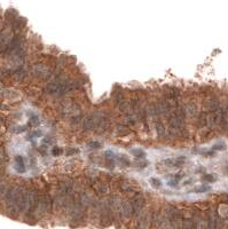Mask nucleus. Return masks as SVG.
<instances>
[{"label": "nucleus", "mask_w": 228, "mask_h": 229, "mask_svg": "<svg viewBox=\"0 0 228 229\" xmlns=\"http://www.w3.org/2000/svg\"><path fill=\"white\" fill-rule=\"evenodd\" d=\"M132 154L137 157V158H139V159H143L144 157H146V152H144L142 149H133Z\"/></svg>", "instance_id": "obj_1"}, {"label": "nucleus", "mask_w": 228, "mask_h": 229, "mask_svg": "<svg viewBox=\"0 0 228 229\" xmlns=\"http://www.w3.org/2000/svg\"><path fill=\"white\" fill-rule=\"evenodd\" d=\"M150 182V185L151 186H154L155 188H159V187H162V181L159 180L158 178H151L149 180Z\"/></svg>", "instance_id": "obj_2"}, {"label": "nucleus", "mask_w": 228, "mask_h": 229, "mask_svg": "<svg viewBox=\"0 0 228 229\" xmlns=\"http://www.w3.org/2000/svg\"><path fill=\"white\" fill-rule=\"evenodd\" d=\"M226 149V143L225 142H217L216 145L212 147V150H223Z\"/></svg>", "instance_id": "obj_3"}, {"label": "nucleus", "mask_w": 228, "mask_h": 229, "mask_svg": "<svg viewBox=\"0 0 228 229\" xmlns=\"http://www.w3.org/2000/svg\"><path fill=\"white\" fill-rule=\"evenodd\" d=\"M211 189L210 186H199L195 188V193H206Z\"/></svg>", "instance_id": "obj_4"}, {"label": "nucleus", "mask_w": 228, "mask_h": 229, "mask_svg": "<svg viewBox=\"0 0 228 229\" xmlns=\"http://www.w3.org/2000/svg\"><path fill=\"white\" fill-rule=\"evenodd\" d=\"M203 180L208 181V182H214V181L217 180V178L213 174H206V175H204Z\"/></svg>", "instance_id": "obj_5"}, {"label": "nucleus", "mask_w": 228, "mask_h": 229, "mask_svg": "<svg viewBox=\"0 0 228 229\" xmlns=\"http://www.w3.org/2000/svg\"><path fill=\"white\" fill-rule=\"evenodd\" d=\"M91 148H93V149H97V148H100L101 147V143L100 142H97V141H93V142H90L88 143Z\"/></svg>", "instance_id": "obj_6"}, {"label": "nucleus", "mask_w": 228, "mask_h": 229, "mask_svg": "<svg viewBox=\"0 0 228 229\" xmlns=\"http://www.w3.org/2000/svg\"><path fill=\"white\" fill-rule=\"evenodd\" d=\"M52 154H53L54 156H57V155H61V154H62V149H60V148H54V149L52 150Z\"/></svg>", "instance_id": "obj_7"}]
</instances>
